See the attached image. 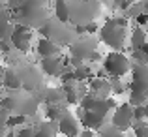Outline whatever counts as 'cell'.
Wrapping results in <instances>:
<instances>
[{"label":"cell","mask_w":148,"mask_h":137,"mask_svg":"<svg viewBox=\"0 0 148 137\" xmlns=\"http://www.w3.org/2000/svg\"><path fill=\"white\" fill-rule=\"evenodd\" d=\"M126 28H127V21L122 17L116 19H109L99 30V36L103 40V43H107L112 51L120 53L124 49V41H126Z\"/></svg>","instance_id":"6da1fadb"},{"label":"cell","mask_w":148,"mask_h":137,"mask_svg":"<svg viewBox=\"0 0 148 137\" xmlns=\"http://www.w3.org/2000/svg\"><path fill=\"white\" fill-rule=\"evenodd\" d=\"M105 72L111 73L112 77H122L130 72L131 64H130V58L122 53H116V51H111V53L105 56Z\"/></svg>","instance_id":"7a4b0ae2"},{"label":"cell","mask_w":148,"mask_h":137,"mask_svg":"<svg viewBox=\"0 0 148 137\" xmlns=\"http://www.w3.org/2000/svg\"><path fill=\"white\" fill-rule=\"evenodd\" d=\"M131 120H133V107L130 103H122L114 109L111 124L116 130H127L131 126Z\"/></svg>","instance_id":"3957f363"},{"label":"cell","mask_w":148,"mask_h":137,"mask_svg":"<svg viewBox=\"0 0 148 137\" xmlns=\"http://www.w3.org/2000/svg\"><path fill=\"white\" fill-rule=\"evenodd\" d=\"M131 92L148 94V64H137L131 75Z\"/></svg>","instance_id":"277c9868"},{"label":"cell","mask_w":148,"mask_h":137,"mask_svg":"<svg viewBox=\"0 0 148 137\" xmlns=\"http://www.w3.org/2000/svg\"><path fill=\"white\" fill-rule=\"evenodd\" d=\"M10 40H11V43H13L15 49L23 51V53H28L30 41H32V32H30L26 26L17 25V26H13V32H11Z\"/></svg>","instance_id":"5b68a950"},{"label":"cell","mask_w":148,"mask_h":137,"mask_svg":"<svg viewBox=\"0 0 148 137\" xmlns=\"http://www.w3.org/2000/svg\"><path fill=\"white\" fill-rule=\"evenodd\" d=\"M17 75L21 79V87H25V88H36L41 83V75L34 66H25L23 70L17 72Z\"/></svg>","instance_id":"8992f818"},{"label":"cell","mask_w":148,"mask_h":137,"mask_svg":"<svg viewBox=\"0 0 148 137\" xmlns=\"http://www.w3.org/2000/svg\"><path fill=\"white\" fill-rule=\"evenodd\" d=\"M81 105H83L84 111H92V113H98V115L105 116L109 111V101L107 100H101V98H96L92 96V94H88V96H84L83 100H81Z\"/></svg>","instance_id":"52a82bcc"},{"label":"cell","mask_w":148,"mask_h":137,"mask_svg":"<svg viewBox=\"0 0 148 137\" xmlns=\"http://www.w3.org/2000/svg\"><path fill=\"white\" fill-rule=\"evenodd\" d=\"M58 131L66 137H77L79 135V122H77L71 115L64 113V115L58 118Z\"/></svg>","instance_id":"ba28073f"},{"label":"cell","mask_w":148,"mask_h":137,"mask_svg":"<svg viewBox=\"0 0 148 137\" xmlns=\"http://www.w3.org/2000/svg\"><path fill=\"white\" fill-rule=\"evenodd\" d=\"M96 51V43L92 40H77L75 43L71 45V54L79 60L83 58H90V54Z\"/></svg>","instance_id":"9c48e42d"},{"label":"cell","mask_w":148,"mask_h":137,"mask_svg":"<svg viewBox=\"0 0 148 137\" xmlns=\"http://www.w3.org/2000/svg\"><path fill=\"white\" fill-rule=\"evenodd\" d=\"M41 70L45 73L53 77H60L62 72H64V62H62L60 56H49V58H43L41 60Z\"/></svg>","instance_id":"30bf717a"},{"label":"cell","mask_w":148,"mask_h":137,"mask_svg":"<svg viewBox=\"0 0 148 137\" xmlns=\"http://www.w3.org/2000/svg\"><path fill=\"white\" fill-rule=\"evenodd\" d=\"M38 54H40L41 58H49V56H58V53H60V45L53 43V41L45 40V38H41L40 41H38Z\"/></svg>","instance_id":"8fae6325"},{"label":"cell","mask_w":148,"mask_h":137,"mask_svg":"<svg viewBox=\"0 0 148 137\" xmlns=\"http://www.w3.org/2000/svg\"><path fill=\"white\" fill-rule=\"evenodd\" d=\"M103 118L105 116H101L98 115V113H92V111H84L83 113V126H84V130H99L101 126H103Z\"/></svg>","instance_id":"7c38bea8"},{"label":"cell","mask_w":148,"mask_h":137,"mask_svg":"<svg viewBox=\"0 0 148 137\" xmlns=\"http://www.w3.org/2000/svg\"><path fill=\"white\" fill-rule=\"evenodd\" d=\"M90 88H92V96L101 98V100H107V94L111 92V83L99 77V79H94L90 83Z\"/></svg>","instance_id":"4fadbf2b"},{"label":"cell","mask_w":148,"mask_h":137,"mask_svg":"<svg viewBox=\"0 0 148 137\" xmlns=\"http://www.w3.org/2000/svg\"><path fill=\"white\" fill-rule=\"evenodd\" d=\"M2 85L6 88H10V90H19V88H21V79H19L17 72H15V70H8V72H4Z\"/></svg>","instance_id":"5bb4252c"},{"label":"cell","mask_w":148,"mask_h":137,"mask_svg":"<svg viewBox=\"0 0 148 137\" xmlns=\"http://www.w3.org/2000/svg\"><path fill=\"white\" fill-rule=\"evenodd\" d=\"M54 15L60 23H68L71 19V11H69V6L66 0H56L54 2Z\"/></svg>","instance_id":"9a60e30c"},{"label":"cell","mask_w":148,"mask_h":137,"mask_svg":"<svg viewBox=\"0 0 148 137\" xmlns=\"http://www.w3.org/2000/svg\"><path fill=\"white\" fill-rule=\"evenodd\" d=\"M56 134V126L53 122H43L34 130V137H53Z\"/></svg>","instance_id":"2e32d148"},{"label":"cell","mask_w":148,"mask_h":137,"mask_svg":"<svg viewBox=\"0 0 148 137\" xmlns=\"http://www.w3.org/2000/svg\"><path fill=\"white\" fill-rule=\"evenodd\" d=\"M145 43H146V32L143 28L133 30V34H131V45H133V49L139 51Z\"/></svg>","instance_id":"e0dca14e"},{"label":"cell","mask_w":148,"mask_h":137,"mask_svg":"<svg viewBox=\"0 0 148 137\" xmlns=\"http://www.w3.org/2000/svg\"><path fill=\"white\" fill-rule=\"evenodd\" d=\"M92 77V70L88 66H81V68H75L73 70V79L75 81H84V79H90Z\"/></svg>","instance_id":"ac0fdd59"},{"label":"cell","mask_w":148,"mask_h":137,"mask_svg":"<svg viewBox=\"0 0 148 137\" xmlns=\"http://www.w3.org/2000/svg\"><path fill=\"white\" fill-rule=\"evenodd\" d=\"M146 98H148V94L131 92V96H130V105H131V107H139V105H145V103H146Z\"/></svg>","instance_id":"d6986e66"},{"label":"cell","mask_w":148,"mask_h":137,"mask_svg":"<svg viewBox=\"0 0 148 137\" xmlns=\"http://www.w3.org/2000/svg\"><path fill=\"white\" fill-rule=\"evenodd\" d=\"M21 124H25V116H21V115H13V116H8L6 118V128L21 126Z\"/></svg>","instance_id":"ffe728a7"},{"label":"cell","mask_w":148,"mask_h":137,"mask_svg":"<svg viewBox=\"0 0 148 137\" xmlns=\"http://www.w3.org/2000/svg\"><path fill=\"white\" fill-rule=\"evenodd\" d=\"M62 115H64V113H62L56 105H51V107L47 109V118L49 120H56V118H60Z\"/></svg>","instance_id":"44dd1931"},{"label":"cell","mask_w":148,"mask_h":137,"mask_svg":"<svg viewBox=\"0 0 148 137\" xmlns=\"http://www.w3.org/2000/svg\"><path fill=\"white\" fill-rule=\"evenodd\" d=\"M64 94H66V100H68V103H77V94L75 90H71L69 88V85H64Z\"/></svg>","instance_id":"7402d4cb"},{"label":"cell","mask_w":148,"mask_h":137,"mask_svg":"<svg viewBox=\"0 0 148 137\" xmlns=\"http://www.w3.org/2000/svg\"><path fill=\"white\" fill-rule=\"evenodd\" d=\"M133 130H135V135H137V137H148V126H146L145 122L137 124Z\"/></svg>","instance_id":"603a6c76"},{"label":"cell","mask_w":148,"mask_h":137,"mask_svg":"<svg viewBox=\"0 0 148 137\" xmlns=\"http://www.w3.org/2000/svg\"><path fill=\"white\" fill-rule=\"evenodd\" d=\"M101 135L103 137H124V134L120 130H116V128H109V130H103L101 131Z\"/></svg>","instance_id":"cb8c5ba5"},{"label":"cell","mask_w":148,"mask_h":137,"mask_svg":"<svg viewBox=\"0 0 148 137\" xmlns=\"http://www.w3.org/2000/svg\"><path fill=\"white\" fill-rule=\"evenodd\" d=\"M6 118H8V115H6V111L4 109H0V137H2L4 134H6Z\"/></svg>","instance_id":"d4e9b609"},{"label":"cell","mask_w":148,"mask_h":137,"mask_svg":"<svg viewBox=\"0 0 148 137\" xmlns=\"http://www.w3.org/2000/svg\"><path fill=\"white\" fill-rule=\"evenodd\" d=\"M114 4L120 10H127V8H131L135 4V0H114Z\"/></svg>","instance_id":"484cf974"},{"label":"cell","mask_w":148,"mask_h":137,"mask_svg":"<svg viewBox=\"0 0 148 137\" xmlns=\"http://www.w3.org/2000/svg\"><path fill=\"white\" fill-rule=\"evenodd\" d=\"M15 137H34V128H23L21 131H17Z\"/></svg>","instance_id":"4316f807"},{"label":"cell","mask_w":148,"mask_h":137,"mask_svg":"<svg viewBox=\"0 0 148 137\" xmlns=\"http://www.w3.org/2000/svg\"><path fill=\"white\" fill-rule=\"evenodd\" d=\"M111 92L122 94V92H124V85H122V83H116V81H112V83H111Z\"/></svg>","instance_id":"83f0119b"},{"label":"cell","mask_w":148,"mask_h":137,"mask_svg":"<svg viewBox=\"0 0 148 137\" xmlns=\"http://www.w3.org/2000/svg\"><path fill=\"white\" fill-rule=\"evenodd\" d=\"M135 19H137L139 25H146V23H148V13H146V11H143V13H139Z\"/></svg>","instance_id":"f1b7e54d"},{"label":"cell","mask_w":148,"mask_h":137,"mask_svg":"<svg viewBox=\"0 0 148 137\" xmlns=\"http://www.w3.org/2000/svg\"><path fill=\"white\" fill-rule=\"evenodd\" d=\"M23 4H25V0H10V6L15 8V10H21Z\"/></svg>","instance_id":"f546056e"},{"label":"cell","mask_w":148,"mask_h":137,"mask_svg":"<svg viewBox=\"0 0 148 137\" xmlns=\"http://www.w3.org/2000/svg\"><path fill=\"white\" fill-rule=\"evenodd\" d=\"M139 51H141V53H143V56H145V60H146V64H148V41H146V43L143 45V47H141V49H139Z\"/></svg>","instance_id":"4dcf8cb0"},{"label":"cell","mask_w":148,"mask_h":137,"mask_svg":"<svg viewBox=\"0 0 148 137\" xmlns=\"http://www.w3.org/2000/svg\"><path fill=\"white\" fill-rule=\"evenodd\" d=\"M77 137H94V131L92 130H83V131H79Z\"/></svg>","instance_id":"1f68e13d"},{"label":"cell","mask_w":148,"mask_h":137,"mask_svg":"<svg viewBox=\"0 0 148 137\" xmlns=\"http://www.w3.org/2000/svg\"><path fill=\"white\" fill-rule=\"evenodd\" d=\"M143 111H145V118H148V103L143 105Z\"/></svg>","instance_id":"d6a6232c"},{"label":"cell","mask_w":148,"mask_h":137,"mask_svg":"<svg viewBox=\"0 0 148 137\" xmlns=\"http://www.w3.org/2000/svg\"><path fill=\"white\" fill-rule=\"evenodd\" d=\"M2 137H15V134H11V131H10V134H4Z\"/></svg>","instance_id":"836d02e7"},{"label":"cell","mask_w":148,"mask_h":137,"mask_svg":"<svg viewBox=\"0 0 148 137\" xmlns=\"http://www.w3.org/2000/svg\"><path fill=\"white\" fill-rule=\"evenodd\" d=\"M2 75H4V70L0 68V83H2Z\"/></svg>","instance_id":"e575fe53"},{"label":"cell","mask_w":148,"mask_h":137,"mask_svg":"<svg viewBox=\"0 0 148 137\" xmlns=\"http://www.w3.org/2000/svg\"><path fill=\"white\" fill-rule=\"evenodd\" d=\"M101 137H103V135H101Z\"/></svg>","instance_id":"d590c367"},{"label":"cell","mask_w":148,"mask_h":137,"mask_svg":"<svg viewBox=\"0 0 148 137\" xmlns=\"http://www.w3.org/2000/svg\"><path fill=\"white\" fill-rule=\"evenodd\" d=\"M146 2H148V0H146Z\"/></svg>","instance_id":"8d00e7d4"}]
</instances>
